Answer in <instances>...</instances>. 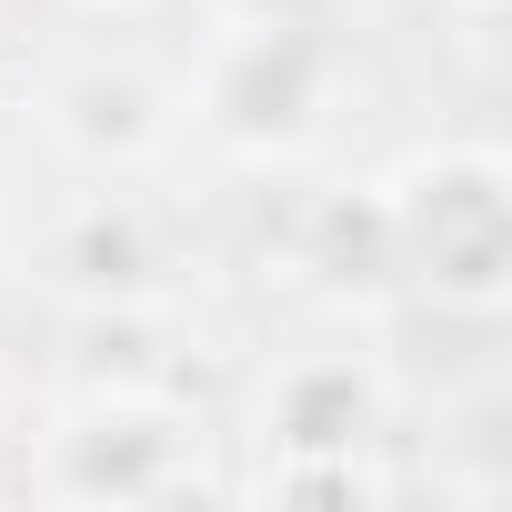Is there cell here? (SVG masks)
Here are the masks:
<instances>
[{
    "label": "cell",
    "mask_w": 512,
    "mask_h": 512,
    "mask_svg": "<svg viewBox=\"0 0 512 512\" xmlns=\"http://www.w3.org/2000/svg\"><path fill=\"white\" fill-rule=\"evenodd\" d=\"M312 272L332 282V292H382L392 272H402V241H392V201L372 191V201H322V221H312Z\"/></svg>",
    "instance_id": "cell-7"
},
{
    "label": "cell",
    "mask_w": 512,
    "mask_h": 512,
    "mask_svg": "<svg viewBox=\"0 0 512 512\" xmlns=\"http://www.w3.org/2000/svg\"><path fill=\"white\" fill-rule=\"evenodd\" d=\"M51 482L71 502H161L191 482V422L151 392H101L61 422Z\"/></svg>",
    "instance_id": "cell-3"
},
{
    "label": "cell",
    "mask_w": 512,
    "mask_h": 512,
    "mask_svg": "<svg viewBox=\"0 0 512 512\" xmlns=\"http://www.w3.org/2000/svg\"><path fill=\"white\" fill-rule=\"evenodd\" d=\"M322 91H332V61H322L312 31L251 21V31H231V41L211 51V71H201V121H211V141H231L241 161H292V151L312 141V121H322Z\"/></svg>",
    "instance_id": "cell-2"
},
{
    "label": "cell",
    "mask_w": 512,
    "mask_h": 512,
    "mask_svg": "<svg viewBox=\"0 0 512 512\" xmlns=\"http://www.w3.org/2000/svg\"><path fill=\"white\" fill-rule=\"evenodd\" d=\"M51 131L71 161L91 171H141L161 141H171V91L131 61H81L61 91H51Z\"/></svg>",
    "instance_id": "cell-4"
},
{
    "label": "cell",
    "mask_w": 512,
    "mask_h": 512,
    "mask_svg": "<svg viewBox=\"0 0 512 512\" xmlns=\"http://www.w3.org/2000/svg\"><path fill=\"white\" fill-rule=\"evenodd\" d=\"M262 432H272L282 462H292V452H362V442L382 432V382H372V362H352V352H302V362H282L272 392H262Z\"/></svg>",
    "instance_id": "cell-5"
},
{
    "label": "cell",
    "mask_w": 512,
    "mask_h": 512,
    "mask_svg": "<svg viewBox=\"0 0 512 512\" xmlns=\"http://www.w3.org/2000/svg\"><path fill=\"white\" fill-rule=\"evenodd\" d=\"M392 241H402V282H422L452 312H502L512 292V171L502 151H432L392 191Z\"/></svg>",
    "instance_id": "cell-1"
},
{
    "label": "cell",
    "mask_w": 512,
    "mask_h": 512,
    "mask_svg": "<svg viewBox=\"0 0 512 512\" xmlns=\"http://www.w3.org/2000/svg\"><path fill=\"white\" fill-rule=\"evenodd\" d=\"M51 272H61L71 292H91V302H141V292H151V272H161L151 221H141L121 191L81 201V211L61 221V241H51Z\"/></svg>",
    "instance_id": "cell-6"
}]
</instances>
